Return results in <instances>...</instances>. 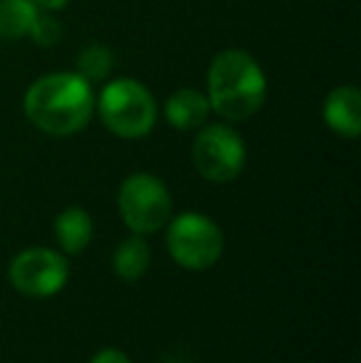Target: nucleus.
Returning a JSON list of instances; mask_svg holds the SVG:
<instances>
[{
    "label": "nucleus",
    "instance_id": "obj_15",
    "mask_svg": "<svg viewBox=\"0 0 361 363\" xmlns=\"http://www.w3.org/2000/svg\"><path fill=\"white\" fill-rule=\"evenodd\" d=\"M89 363H131V359L119 349H101L99 354L91 356Z\"/></svg>",
    "mask_w": 361,
    "mask_h": 363
},
{
    "label": "nucleus",
    "instance_id": "obj_14",
    "mask_svg": "<svg viewBox=\"0 0 361 363\" xmlns=\"http://www.w3.org/2000/svg\"><path fill=\"white\" fill-rule=\"evenodd\" d=\"M35 38V43L38 45H55L60 40V35H62V30H60V23L52 18V15H48V10L45 13H38V18H35L33 28H30V33Z\"/></svg>",
    "mask_w": 361,
    "mask_h": 363
},
{
    "label": "nucleus",
    "instance_id": "obj_9",
    "mask_svg": "<svg viewBox=\"0 0 361 363\" xmlns=\"http://www.w3.org/2000/svg\"><path fill=\"white\" fill-rule=\"evenodd\" d=\"M208 114H211V101L196 89H179L166 101V119L179 131H191L203 126Z\"/></svg>",
    "mask_w": 361,
    "mask_h": 363
},
{
    "label": "nucleus",
    "instance_id": "obj_8",
    "mask_svg": "<svg viewBox=\"0 0 361 363\" xmlns=\"http://www.w3.org/2000/svg\"><path fill=\"white\" fill-rule=\"evenodd\" d=\"M324 121L334 134L357 139L361 131V94L357 86H337L324 101Z\"/></svg>",
    "mask_w": 361,
    "mask_h": 363
},
{
    "label": "nucleus",
    "instance_id": "obj_6",
    "mask_svg": "<svg viewBox=\"0 0 361 363\" xmlns=\"http://www.w3.org/2000/svg\"><path fill=\"white\" fill-rule=\"evenodd\" d=\"M193 163L206 181L228 183L245 168V144L231 126H206L193 144Z\"/></svg>",
    "mask_w": 361,
    "mask_h": 363
},
{
    "label": "nucleus",
    "instance_id": "obj_3",
    "mask_svg": "<svg viewBox=\"0 0 361 363\" xmlns=\"http://www.w3.org/2000/svg\"><path fill=\"white\" fill-rule=\"evenodd\" d=\"M99 116L111 134L121 139H141L156 124V101L136 79H114L99 94Z\"/></svg>",
    "mask_w": 361,
    "mask_h": 363
},
{
    "label": "nucleus",
    "instance_id": "obj_4",
    "mask_svg": "<svg viewBox=\"0 0 361 363\" xmlns=\"http://www.w3.org/2000/svg\"><path fill=\"white\" fill-rule=\"evenodd\" d=\"M119 213L131 233H156L169 223L171 216L169 188L151 173H131L119 188Z\"/></svg>",
    "mask_w": 361,
    "mask_h": 363
},
{
    "label": "nucleus",
    "instance_id": "obj_2",
    "mask_svg": "<svg viewBox=\"0 0 361 363\" xmlns=\"http://www.w3.org/2000/svg\"><path fill=\"white\" fill-rule=\"evenodd\" d=\"M267 82L260 65L243 50L216 55L208 69V101L226 121H245L265 101Z\"/></svg>",
    "mask_w": 361,
    "mask_h": 363
},
{
    "label": "nucleus",
    "instance_id": "obj_10",
    "mask_svg": "<svg viewBox=\"0 0 361 363\" xmlns=\"http://www.w3.org/2000/svg\"><path fill=\"white\" fill-rule=\"evenodd\" d=\"M94 235V225L87 211L82 208H67L55 218V238L65 255H79L87 250Z\"/></svg>",
    "mask_w": 361,
    "mask_h": 363
},
{
    "label": "nucleus",
    "instance_id": "obj_13",
    "mask_svg": "<svg viewBox=\"0 0 361 363\" xmlns=\"http://www.w3.org/2000/svg\"><path fill=\"white\" fill-rule=\"evenodd\" d=\"M111 65H114V57L104 45H89L77 57V74H82L87 82L104 79L111 72Z\"/></svg>",
    "mask_w": 361,
    "mask_h": 363
},
{
    "label": "nucleus",
    "instance_id": "obj_11",
    "mask_svg": "<svg viewBox=\"0 0 361 363\" xmlns=\"http://www.w3.org/2000/svg\"><path fill=\"white\" fill-rule=\"evenodd\" d=\"M149 262L151 250L141 238H129L124 242H119V247L114 250V257H111V267H114L116 277L126 279V282L144 277L146 269H149Z\"/></svg>",
    "mask_w": 361,
    "mask_h": 363
},
{
    "label": "nucleus",
    "instance_id": "obj_5",
    "mask_svg": "<svg viewBox=\"0 0 361 363\" xmlns=\"http://www.w3.org/2000/svg\"><path fill=\"white\" fill-rule=\"evenodd\" d=\"M166 245L176 264L191 272L208 269L223 255V233L211 218L183 213L169 225Z\"/></svg>",
    "mask_w": 361,
    "mask_h": 363
},
{
    "label": "nucleus",
    "instance_id": "obj_1",
    "mask_svg": "<svg viewBox=\"0 0 361 363\" xmlns=\"http://www.w3.org/2000/svg\"><path fill=\"white\" fill-rule=\"evenodd\" d=\"M25 116L50 136H70L89 124L94 94L89 82L77 72L40 77L25 94Z\"/></svg>",
    "mask_w": 361,
    "mask_h": 363
},
{
    "label": "nucleus",
    "instance_id": "obj_12",
    "mask_svg": "<svg viewBox=\"0 0 361 363\" xmlns=\"http://www.w3.org/2000/svg\"><path fill=\"white\" fill-rule=\"evenodd\" d=\"M38 13L35 0H0V38L18 40L28 35Z\"/></svg>",
    "mask_w": 361,
    "mask_h": 363
},
{
    "label": "nucleus",
    "instance_id": "obj_16",
    "mask_svg": "<svg viewBox=\"0 0 361 363\" xmlns=\"http://www.w3.org/2000/svg\"><path fill=\"white\" fill-rule=\"evenodd\" d=\"M35 3H38V8H43V10H60V8H65L70 0H35Z\"/></svg>",
    "mask_w": 361,
    "mask_h": 363
},
{
    "label": "nucleus",
    "instance_id": "obj_7",
    "mask_svg": "<svg viewBox=\"0 0 361 363\" xmlns=\"http://www.w3.org/2000/svg\"><path fill=\"white\" fill-rule=\"evenodd\" d=\"M8 277L20 294L45 299V296H55L67 284L70 267L65 255L48 247H30L15 255Z\"/></svg>",
    "mask_w": 361,
    "mask_h": 363
}]
</instances>
